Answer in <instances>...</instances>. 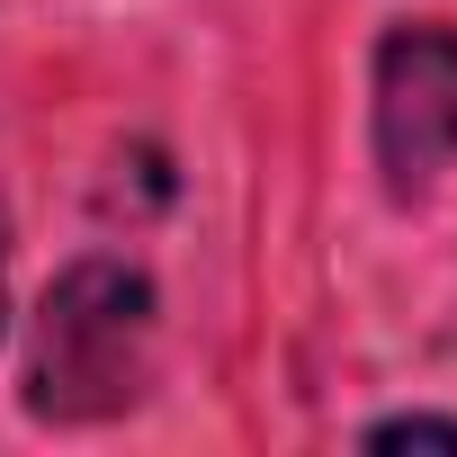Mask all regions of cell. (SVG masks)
Segmentation results:
<instances>
[{
  "instance_id": "4",
  "label": "cell",
  "mask_w": 457,
  "mask_h": 457,
  "mask_svg": "<svg viewBox=\"0 0 457 457\" xmlns=\"http://www.w3.org/2000/svg\"><path fill=\"white\" fill-rule=\"evenodd\" d=\"M0 270H10V215H0ZM0 305H10V296H0Z\"/></svg>"
},
{
  "instance_id": "1",
  "label": "cell",
  "mask_w": 457,
  "mask_h": 457,
  "mask_svg": "<svg viewBox=\"0 0 457 457\" xmlns=\"http://www.w3.org/2000/svg\"><path fill=\"white\" fill-rule=\"evenodd\" d=\"M153 350V287L126 261H72L28 341V412L37 421H108L144 395Z\"/></svg>"
},
{
  "instance_id": "3",
  "label": "cell",
  "mask_w": 457,
  "mask_h": 457,
  "mask_svg": "<svg viewBox=\"0 0 457 457\" xmlns=\"http://www.w3.org/2000/svg\"><path fill=\"white\" fill-rule=\"evenodd\" d=\"M403 439H439V448H457V421H430V412H403V421H377V430H368V448H403Z\"/></svg>"
},
{
  "instance_id": "2",
  "label": "cell",
  "mask_w": 457,
  "mask_h": 457,
  "mask_svg": "<svg viewBox=\"0 0 457 457\" xmlns=\"http://www.w3.org/2000/svg\"><path fill=\"white\" fill-rule=\"evenodd\" d=\"M457 162V28L412 19L377 46V170L395 197H421Z\"/></svg>"
}]
</instances>
